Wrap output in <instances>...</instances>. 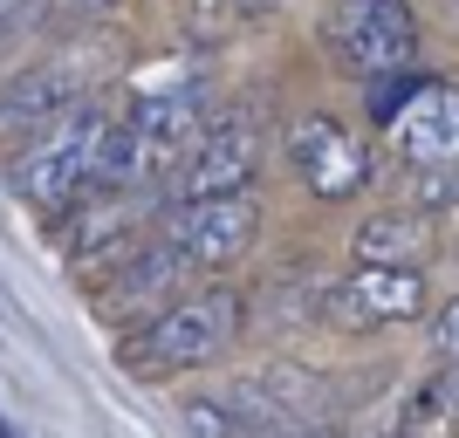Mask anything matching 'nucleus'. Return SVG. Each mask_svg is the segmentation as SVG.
Returning a JSON list of instances; mask_svg holds the SVG:
<instances>
[{
  "instance_id": "1",
  "label": "nucleus",
  "mask_w": 459,
  "mask_h": 438,
  "mask_svg": "<svg viewBox=\"0 0 459 438\" xmlns=\"http://www.w3.org/2000/svg\"><path fill=\"white\" fill-rule=\"evenodd\" d=\"M247 322V308H240V288H220V281H199L186 288L178 302H165L158 315L117 343V363L137 370V377H178V370H212V363L233 349Z\"/></svg>"
},
{
  "instance_id": "2",
  "label": "nucleus",
  "mask_w": 459,
  "mask_h": 438,
  "mask_svg": "<svg viewBox=\"0 0 459 438\" xmlns=\"http://www.w3.org/2000/svg\"><path fill=\"white\" fill-rule=\"evenodd\" d=\"M110 124H117L110 103H90V96H76V103H69V110L48 124V131L28 137V144L14 151V165H7L14 192H21L35 212H69L76 199H90V192L103 185Z\"/></svg>"
},
{
  "instance_id": "3",
  "label": "nucleus",
  "mask_w": 459,
  "mask_h": 438,
  "mask_svg": "<svg viewBox=\"0 0 459 438\" xmlns=\"http://www.w3.org/2000/svg\"><path fill=\"white\" fill-rule=\"evenodd\" d=\"M323 41L350 76H404L419 62V7L411 0H329Z\"/></svg>"
},
{
  "instance_id": "4",
  "label": "nucleus",
  "mask_w": 459,
  "mask_h": 438,
  "mask_svg": "<svg viewBox=\"0 0 459 438\" xmlns=\"http://www.w3.org/2000/svg\"><path fill=\"white\" fill-rule=\"evenodd\" d=\"M158 233H165L199 274H220V267H233L254 247L261 206H254V192H178V199L158 206Z\"/></svg>"
},
{
  "instance_id": "5",
  "label": "nucleus",
  "mask_w": 459,
  "mask_h": 438,
  "mask_svg": "<svg viewBox=\"0 0 459 438\" xmlns=\"http://www.w3.org/2000/svg\"><path fill=\"white\" fill-rule=\"evenodd\" d=\"M419 315H432L419 267L357 261L350 274L323 281V322H336V329H391V322H419Z\"/></svg>"
},
{
  "instance_id": "6",
  "label": "nucleus",
  "mask_w": 459,
  "mask_h": 438,
  "mask_svg": "<svg viewBox=\"0 0 459 438\" xmlns=\"http://www.w3.org/2000/svg\"><path fill=\"white\" fill-rule=\"evenodd\" d=\"M261 158H268V110L261 103H233V110L206 116L178 192H247Z\"/></svg>"
},
{
  "instance_id": "7",
  "label": "nucleus",
  "mask_w": 459,
  "mask_h": 438,
  "mask_svg": "<svg viewBox=\"0 0 459 438\" xmlns=\"http://www.w3.org/2000/svg\"><path fill=\"white\" fill-rule=\"evenodd\" d=\"M288 165L316 199H357L370 185V144L343 116H295L288 124Z\"/></svg>"
},
{
  "instance_id": "8",
  "label": "nucleus",
  "mask_w": 459,
  "mask_h": 438,
  "mask_svg": "<svg viewBox=\"0 0 459 438\" xmlns=\"http://www.w3.org/2000/svg\"><path fill=\"white\" fill-rule=\"evenodd\" d=\"M384 137L411 172L459 165V82H411V96L384 116Z\"/></svg>"
},
{
  "instance_id": "9",
  "label": "nucleus",
  "mask_w": 459,
  "mask_h": 438,
  "mask_svg": "<svg viewBox=\"0 0 459 438\" xmlns=\"http://www.w3.org/2000/svg\"><path fill=\"white\" fill-rule=\"evenodd\" d=\"M76 76L62 62H41V69H21V76L0 82V151L14 158L28 137H41L69 103H76Z\"/></svg>"
},
{
  "instance_id": "10",
  "label": "nucleus",
  "mask_w": 459,
  "mask_h": 438,
  "mask_svg": "<svg viewBox=\"0 0 459 438\" xmlns=\"http://www.w3.org/2000/svg\"><path fill=\"white\" fill-rule=\"evenodd\" d=\"M432 247H439V233H432V212H419V206L370 212L364 227H357V240H350V253L370 261V267H425Z\"/></svg>"
},
{
  "instance_id": "11",
  "label": "nucleus",
  "mask_w": 459,
  "mask_h": 438,
  "mask_svg": "<svg viewBox=\"0 0 459 438\" xmlns=\"http://www.w3.org/2000/svg\"><path fill=\"white\" fill-rule=\"evenodd\" d=\"M425 329H432V349H439L446 363H459V295L432 308V315H425Z\"/></svg>"
},
{
  "instance_id": "12",
  "label": "nucleus",
  "mask_w": 459,
  "mask_h": 438,
  "mask_svg": "<svg viewBox=\"0 0 459 438\" xmlns=\"http://www.w3.org/2000/svg\"><path fill=\"white\" fill-rule=\"evenodd\" d=\"M41 14H48V0H0V48H7L14 35H28Z\"/></svg>"
},
{
  "instance_id": "13",
  "label": "nucleus",
  "mask_w": 459,
  "mask_h": 438,
  "mask_svg": "<svg viewBox=\"0 0 459 438\" xmlns=\"http://www.w3.org/2000/svg\"><path fill=\"white\" fill-rule=\"evenodd\" d=\"M233 14H240V0H192V28H199V35H212V28H227Z\"/></svg>"
},
{
  "instance_id": "14",
  "label": "nucleus",
  "mask_w": 459,
  "mask_h": 438,
  "mask_svg": "<svg viewBox=\"0 0 459 438\" xmlns=\"http://www.w3.org/2000/svg\"><path fill=\"white\" fill-rule=\"evenodd\" d=\"M439 404L459 418V363H446V377H439Z\"/></svg>"
},
{
  "instance_id": "15",
  "label": "nucleus",
  "mask_w": 459,
  "mask_h": 438,
  "mask_svg": "<svg viewBox=\"0 0 459 438\" xmlns=\"http://www.w3.org/2000/svg\"><path fill=\"white\" fill-rule=\"evenodd\" d=\"M103 7H110V0H76V14H103Z\"/></svg>"
}]
</instances>
